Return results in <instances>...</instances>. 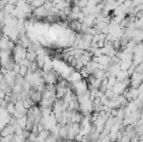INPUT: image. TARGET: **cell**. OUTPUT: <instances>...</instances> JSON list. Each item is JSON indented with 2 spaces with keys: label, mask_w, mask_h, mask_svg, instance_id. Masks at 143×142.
<instances>
[{
  "label": "cell",
  "mask_w": 143,
  "mask_h": 142,
  "mask_svg": "<svg viewBox=\"0 0 143 142\" xmlns=\"http://www.w3.org/2000/svg\"><path fill=\"white\" fill-rule=\"evenodd\" d=\"M34 13L38 17H45V16L49 15V12L45 9V7H44L43 5L38 8H36V9H34Z\"/></svg>",
  "instance_id": "1"
},
{
  "label": "cell",
  "mask_w": 143,
  "mask_h": 142,
  "mask_svg": "<svg viewBox=\"0 0 143 142\" xmlns=\"http://www.w3.org/2000/svg\"><path fill=\"white\" fill-rule=\"evenodd\" d=\"M14 9H15L14 5H13V4H9V3H8L7 4H5L4 9L5 14H10V13L13 12V10Z\"/></svg>",
  "instance_id": "2"
},
{
  "label": "cell",
  "mask_w": 143,
  "mask_h": 142,
  "mask_svg": "<svg viewBox=\"0 0 143 142\" xmlns=\"http://www.w3.org/2000/svg\"><path fill=\"white\" fill-rule=\"evenodd\" d=\"M6 110L8 111V113L11 115H13V113L15 112V105L13 103H8L6 106Z\"/></svg>",
  "instance_id": "3"
},
{
  "label": "cell",
  "mask_w": 143,
  "mask_h": 142,
  "mask_svg": "<svg viewBox=\"0 0 143 142\" xmlns=\"http://www.w3.org/2000/svg\"><path fill=\"white\" fill-rule=\"evenodd\" d=\"M36 59H37V55H36V54H35V52L34 53H29V52H27L26 59H28L29 62L36 61Z\"/></svg>",
  "instance_id": "4"
},
{
  "label": "cell",
  "mask_w": 143,
  "mask_h": 142,
  "mask_svg": "<svg viewBox=\"0 0 143 142\" xmlns=\"http://www.w3.org/2000/svg\"><path fill=\"white\" fill-rule=\"evenodd\" d=\"M27 72H28V68L24 66V65H20V69H19L18 75H21L22 77H25V75H27Z\"/></svg>",
  "instance_id": "5"
},
{
  "label": "cell",
  "mask_w": 143,
  "mask_h": 142,
  "mask_svg": "<svg viewBox=\"0 0 143 142\" xmlns=\"http://www.w3.org/2000/svg\"><path fill=\"white\" fill-rule=\"evenodd\" d=\"M19 69H20V64H14V65H13V71L14 72L16 75H18V74L19 73Z\"/></svg>",
  "instance_id": "6"
},
{
  "label": "cell",
  "mask_w": 143,
  "mask_h": 142,
  "mask_svg": "<svg viewBox=\"0 0 143 142\" xmlns=\"http://www.w3.org/2000/svg\"><path fill=\"white\" fill-rule=\"evenodd\" d=\"M28 139V140L30 141V142H34V141H35L37 140V136L34 135V134H33V133H31L30 132V134H29V137L27 138Z\"/></svg>",
  "instance_id": "7"
},
{
  "label": "cell",
  "mask_w": 143,
  "mask_h": 142,
  "mask_svg": "<svg viewBox=\"0 0 143 142\" xmlns=\"http://www.w3.org/2000/svg\"><path fill=\"white\" fill-rule=\"evenodd\" d=\"M109 32H110V31H109V27H108V25H106L105 28H103V29L100 30L101 34H108Z\"/></svg>",
  "instance_id": "8"
},
{
  "label": "cell",
  "mask_w": 143,
  "mask_h": 142,
  "mask_svg": "<svg viewBox=\"0 0 143 142\" xmlns=\"http://www.w3.org/2000/svg\"><path fill=\"white\" fill-rule=\"evenodd\" d=\"M93 54H94V56H95V57H100V56L102 55V54H101V53H100V49H96L94 53H93Z\"/></svg>",
  "instance_id": "9"
},
{
  "label": "cell",
  "mask_w": 143,
  "mask_h": 142,
  "mask_svg": "<svg viewBox=\"0 0 143 142\" xmlns=\"http://www.w3.org/2000/svg\"><path fill=\"white\" fill-rule=\"evenodd\" d=\"M5 95H6V93L4 92V90H0V100H4Z\"/></svg>",
  "instance_id": "10"
},
{
  "label": "cell",
  "mask_w": 143,
  "mask_h": 142,
  "mask_svg": "<svg viewBox=\"0 0 143 142\" xmlns=\"http://www.w3.org/2000/svg\"><path fill=\"white\" fill-rule=\"evenodd\" d=\"M18 1V0H9V4H13V5H15V4H17Z\"/></svg>",
  "instance_id": "11"
},
{
  "label": "cell",
  "mask_w": 143,
  "mask_h": 142,
  "mask_svg": "<svg viewBox=\"0 0 143 142\" xmlns=\"http://www.w3.org/2000/svg\"><path fill=\"white\" fill-rule=\"evenodd\" d=\"M24 142H30V141H29V140H28V139H26V140H24Z\"/></svg>",
  "instance_id": "12"
},
{
  "label": "cell",
  "mask_w": 143,
  "mask_h": 142,
  "mask_svg": "<svg viewBox=\"0 0 143 142\" xmlns=\"http://www.w3.org/2000/svg\"><path fill=\"white\" fill-rule=\"evenodd\" d=\"M78 1H79V0H78Z\"/></svg>",
  "instance_id": "13"
}]
</instances>
